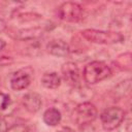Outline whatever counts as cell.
<instances>
[{"mask_svg":"<svg viewBox=\"0 0 132 132\" xmlns=\"http://www.w3.org/2000/svg\"><path fill=\"white\" fill-rule=\"evenodd\" d=\"M80 36L97 44H117L125 41V36L117 31H107V30H98V29H85L80 32Z\"/></svg>","mask_w":132,"mask_h":132,"instance_id":"cell-1","label":"cell"},{"mask_svg":"<svg viewBox=\"0 0 132 132\" xmlns=\"http://www.w3.org/2000/svg\"><path fill=\"white\" fill-rule=\"evenodd\" d=\"M112 73V69L103 61H92L86 64L82 71L84 80L88 85H96L107 77Z\"/></svg>","mask_w":132,"mask_h":132,"instance_id":"cell-2","label":"cell"},{"mask_svg":"<svg viewBox=\"0 0 132 132\" xmlns=\"http://www.w3.org/2000/svg\"><path fill=\"white\" fill-rule=\"evenodd\" d=\"M126 120V111L119 106H110L100 113V122L105 131L118 129Z\"/></svg>","mask_w":132,"mask_h":132,"instance_id":"cell-3","label":"cell"},{"mask_svg":"<svg viewBox=\"0 0 132 132\" xmlns=\"http://www.w3.org/2000/svg\"><path fill=\"white\" fill-rule=\"evenodd\" d=\"M57 16L63 22L67 23H77L82 19L84 8L77 2L67 1L62 3L57 8Z\"/></svg>","mask_w":132,"mask_h":132,"instance_id":"cell-4","label":"cell"},{"mask_svg":"<svg viewBox=\"0 0 132 132\" xmlns=\"http://www.w3.org/2000/svg\"><path fill=\"white\" fill-rule=\"evenodd\" d=\"M98 116L97 107L89 101L79 103L73 110V120L74 122L81 126L92 124Z\"/></svg>","mask_w":132,"mask_h":132,"instance_id":"cell-5","label":"cell"},{"mask_svg":"<svg viewBox=\"0 0 132 132\" xmlns=\"http://www.w3.org/2000/svg\"><path fill=\"white\" fill-rule=\"evenodd\" d=\"M34 70L32 67L27 66L16 70L10 77V87L14 91H22L27 89L33 80Z\"/></svg>","mask_w":132,"mask_h":132,"instance_id":"cell-6","label":"cell"},{"mask_svg":"<svg viewBox=\"0 0 132 132\" xmlns=\"http://www.w3.org/2000/svg\"><path fill=\"white\" fill-rule=\"evenodd\" d=\"M62 77L69 86L76 87L80 81V72L78 66L74 62H66L61 67Z\"/></svg>","mask_w":132,"mask_h":132,"instance_id":"cell-7","label":"cell"},{"mask_svg":"<svg viewBox=\"0 0 132 132\" xmlns=\"http://www.w3.org/2000/svg\"><path fill=\"white\" fill-rule=\"evenodd\" d=\"M43 34V29L41 27H30L22 28L10 33V36L13 39L21 41H33L41 37Z\"/></svg>","mask_w":132,"mask_h":132,"instance_id":"cell-8","label":"cell"},{"mask_svg":"<svg viewBox=\"0 0 132 132\" xmlns=\"http://www.w3.org/2000/svg\"><path fill=\"white\" fill-rule=\"evenodd\" d=\"M22 104L28 112L35 113L39 111L42 106V98L35 92H29L22 97Z\"/></svg>","mask_w":132,"mask_h":132,"instance_id":"cell-9","label":"cell"},{"mask_svg":"<svg viewBox=\"0 0 132 132\" xmlns=\"http://www.w3.org/2000/svg\"><path fill=\"white\" fill-rule=\"evenodd\" d=\"M46 52L52 55V56H56V57H66L70 54V47L69 44L62 40V39H52L50 42H47L46 44Z\"/></svg>","mask_w":132,"mask_h":132,"instance_id":"cell-10","label":"cell"},{"mask_svg":"<svg viewBox=\"0 0 132 132\" xmlns=\"http://www.w3.org/2000/svg\"><path fill=\"white\" fill-rule=\"evenodd\" d=\"M61 80H62V78L57 72L51 71V72L43 73V75L41 76L40 82L44 88L54 90V89H57V88L60 87Z\"/></svg>","mask_w":132,"mask_h":132,"instance_id":"cell-11","label":"cell"},{"mask_svg":"<svg viewBox=\"0 0 132 132\" xmlns=\"http://www.w3.org/2000/svg\"><path fill=\"white\" fill-rule=\"evenodd\" d=\"M42 120L44 124L51 127H55L60 124L62 120V113L61 111L56 107H50L45 109V111L42 114Z\"/></svg>","mask_w":132,"mask_h":132,"instance_id":"cell-12","label":"cell"},{"mask_svg":"<svg viewBox=\"0 0 132 132\" xmlns=\"http://www.w3.org/2000/svg\"><path fill=\"white\" fill-rule=\"evenodd\" d=\"M131 53L126 52L121 55H119L114 61L113 65L116 68H118L120 71H130L131 70Z\"/></svg>","mask_w":132,"mask_h":132,"instance_id":"cell-13","label":"cell"},{"mask_svg":"<svg viewBox=\"0 0 132 132\" xmlns=\"http://www.w3.org/2000/svg\"><path fill=\"white\" fill-rule=\"evenodd\" d=\"M13 102L7 93L0 91V113L7 114L12 110Z\"/></svg>","mask_w":132,"mask_h":132,"instance_id":"cell-14","label":"cell"},{"mask_svg":"<svg viewBox=\"0 0 132 132\" xmlns=\"http://www.w3.org/2000/svg\"><path fill=\"white\" fill-rule=\"evenodd\" d=\"M6 132H29V129L24 124H14L6 130Z\"/></svg>","mask_w":132,"mask_h":132,"instance_id":"cell-15","label":"cell"},{"mask_svg":"<svg viewBox=\"0 0 132 132\" xmlns=\"http://www.w3.org/2000/svg\"><path fill=\"white\" fill-rule=\"evenodd\" d=\"M13 63V58L9 57V56H5V55H0V67L3 66H7Z\"/></svg>","mask_w":132,"mask_h":132,"instance_id":"cell-16","label":"cell"},{"mask_svg":"<svg viewBox=\"0 0 132 132\" xmlns=\"http://www.w3.org/2000/svg\"><path fill=\"white\" fill-rule=\"evenodd\" d=\"M8 129V125L7 122L0 117V132H6V130Z\"/></svg>","mask_w":132,"mask_h":132,"instance_id":"cell-17","label":"cell"},{"mask_svg":"<svg viewBox=\"0 0 132 132\" xmlns=\"http://www.w3.org/2000/svg\"><path fill=\"white\" fill-rule=\"evenodd\" d=\"M6 28H7V24H6V22H5L4 20L0 19V32H3L4 30H6Z\"/></svg>","mask_w":132,"mask_h":132,"instance_id":"cell-18","label":"cell"},{"mask_svg":"<svg viewBox=\"0 0 132 132\" xmlns=\"http://www.w3.org/2000/svg\"><path fill=\"white\" fill-rule=\"evenodd\" d=\"M57 132H75L73 129H71L70 127H62L60 130H58Z\"/></svg>","mask_w":132,"mask_h":132,"instance_id":"cell-19","label":"cell"},{"mask_svg":"<svg viewBox=\"0 0 132 132\" xmlns=\"http://www.w3.org/2000/svg\"><path fill=\"white\" fill-rule=\"evenodd\" d=\"M5 46H6V42H5V40L2 39V38H0V52H1L2 50H4Z\"/></svg>","mask_w":132,"mask_h":132,"instance_id":"cell-20","label":"cell"}]
</instances>
